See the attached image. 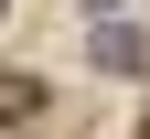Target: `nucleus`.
<instances>
[{
	"label": "nucleus",
	"instance_id": "f257e3e1",
	"mask_svg": "<svg viewBox=\"0 0 150 139\" xmlns=\"http://www.w3.org/2000/svg\"><path fill=\"white\" fill-rule=\"evenodd\" d=\"M22 118H43V86L32 75H0V128H22Z\"/></svg>",
	"mask_w": 150,
	"mask_h": 139
},
{
	"label": "nucleus",
	"instance_id": "f03ea898",
	"mask_svg": "<svg viewBox=\"0 0 150 139\" xmlns=\"http://www.w3.org/2000/svg\"><path fill=\"white\" fill-rule=\"evenodd\" d=\"M97 64H107V75H129V64H150V43H139V32H118V22H107V32H97Z\"/></svg>",
	"mask_w": 150,
	"mask_h": 139
}]
</instances>
